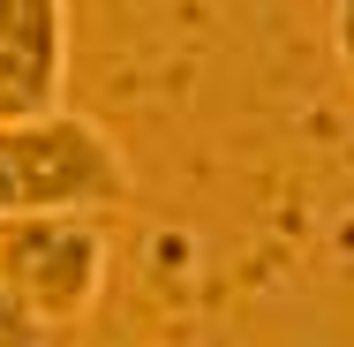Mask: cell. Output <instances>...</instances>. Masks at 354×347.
<instances>
[{"instance_id":"obj_4","label":"cell","mask_w":354,"mask_h":347,"mask_svg":"<svg viewBox=\"0 0 354 347\" xmlns=\"http://www.w3.org/2000/svg\"><path fill=\"white\" fill-rule=\"evenodd\" d=\"M53 340H61V332H53V325L23 302V294L0 279V347H53Z\"/></svg>"},{"instance_id":"obj_5","label":"cell","mask_w":354,"mask_h":347,"mask_svg":"<svg viewBox=\"0 0 354 347\" xmlns=\"http://www.w3.org/2000/svg\"><path fill=\"white\" fill-rule=\"evenodd\" d=\"M332 53H339V75L354 91V0H332Z\"/></svg>"},{"instance_id":"obj_3","label":"cell","mask_w":354,"mask_h":347,"mask_svg":"<svg viewBox=\"0 0 354 347\" xmlns=\"http://www.w3.org/2000/svg\"><path fill=\"white\" fill-rule=\"evenodd\" d=\"M68 106V0H0V121Z\"/></svg>"},{"instance_id":"obj_2","label":"cell","mask_w":354,"mask_h":347,"mask_svg":"<svg viewBox=\"0 0 354 347\" xmlns=\"http://www.w3.org/2000/svg\"><path fill=\"white\" fill-rule=\"evenodd\" d=\"M0 279L53 325L75 332L106 294V226L98 211H23L0 219Z\"/></svg>"},{"instance_id":"obj_1","label":"cell","mask_w":354,"mask_h":347,"mask_svg":"<svg viewBox=\"0 0 354 347\" xmlns=\"http://www.w3.org/2000/svg\"><path fill=\"white\" fill-rule=\"evenodd\" d=\"M129 197H136V174L91 114L53 106V114L0 121V219H23V211H98L106 219Z\"/></svg>"}]
</instances>
